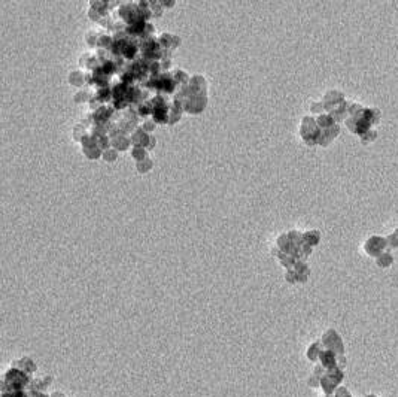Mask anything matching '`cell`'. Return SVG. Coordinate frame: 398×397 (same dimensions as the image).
<instances>
[{"instance_id": "obj_2", "label": "cell", "mask_w": 398, "mask_h": 397, "mask_svg": "<svg viewBox=\"0 0 398 397\" xmlns=\"http://www.w3.org/2000/svg\"><path fill=\"white\" fill-rule=\"evenodd\" d=\"M377 264L382 266V268H386V266L392 264V257H391L389 254H382V255H379V258H377Z\"/></svg>"}, {"instance_id": "obj_1", "label": "cell", "mask_w": 398, "mask_h": 397, "mask_svg": "<svg viewBox=\"0 0 398 397\" xmlns=\"http://www.w3.org/2000/svg\"><path fill=\"white\" fill-rule=\"evenodd\" d=\"M386 245H388V240H386V239H382V237H379V236H374V237H370V239L365 242L364 249H365V252H367L370 257H379V254H380V255L385 254L383 249L386 248Z\"/></svg>"}]
</instances>
